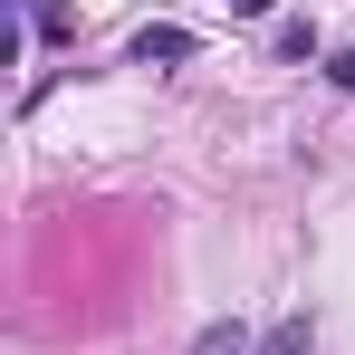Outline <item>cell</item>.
Here are the masks:
<instances>
[{
  "mask_svg": "<svg viewBox=\"0 0 355 355\" xmlns=\"http://www.w3.org/2000/svg\"><path fill=\"white\" fill-rule=\"evenodd\" d=\"M192 355H250V327L221 317V327H202V336H192Z\"/></svg>",
  "mask_w": 355,
  "mask_h": 355,
  "instance_id": "2",
  "label": "cell"
},
{
  "mask_svg": "<svg viewBox=\"0 0 355 355\" xmlns=\"http://www.w3.org/2000/svg\"><path fill=\"white\" fill-rule=\"evenodd\" d=\"M269 10H279V0H231V19H269Z\"/></svg>",
  "mask_w": 355,
  "mask_h": 355,
  "instance_id": "6",
  "label": "cell"
},
{
  "mask_svg": "<svg viewBox=\"0 0 355 355\" xmlns=\"http://www.w3.org/2000/svg\"><path fill=\"white\" fill-rule=\"evenodd\" d=\"M259 355H307V317H279V327L259 336Z\"/></svg>",
  "mask_w": 355,
  "mask_h": 355,
  "instance_id": "3",
  "label": "cell"
},
{
  "mask_svg": "<svg viewBox=\"0 0 355 355\" xmlns=\"http://www.w3.org/2000/svg\"><path fill=\"white\" fill-rule=\"evenodd\" d=\"M192 49H202L192 29H135V67H182Z\"/></svg>",
  "mask_w": 355,
  "mask_h": 355,
  "instance_id": "1",
  "label": "cell"
},
{
  "mask_svg": "<svg viewBox=\"0 0 355 355\" xmlns=\"http://www.w3.org/2000/svg\"><path fill=\"white\" fill-rule=\"evenodd\" d=\"M317 49V19H279V58H307Z\"/></svg>",
  "mask_w": 355,
  "mask_h": 355,
  "instance_id": "4",
  "label": "cell"
},
{
  "mask_svg": "<svg viewBox=\"0 0 355 355\" xmlns=\"http://www.w3.org/2000/svg\"><path fill=\"white\" fill-rule=\"evenodd\" d=\"M327 77H336V87L355 96V49H336V58H327Z\"/></svg>",
  "mask_w": 355,
  "mask_h": 355,
  "instance_id": "5",
  "label": "cell"
}]
</instances>
